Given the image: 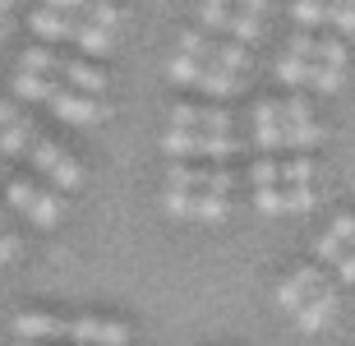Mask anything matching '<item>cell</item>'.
<instances>
[{
	"label": "cell",
	"mask_w": 355,
	"mask_h": 346,
	"mask_svg": "<svg viewBox=\"0 0 355 346\" xmlns=\"http://www.w3.org/2000/svg\"><path fill=\"white\" fill-rule=\"evenodd\" d=\"M55 342H79V346H125L130 328L116 319H60L55 323Z\"/></svg>",
	"instance_id": "1"
},
{
	"label": "cell",
	"mask_w": 355,
	"mask_h": 346,
	"mask_svg": "<svg viewBox=\"0 0 355 346\" xmlns=\"http://www.w3.org/2000/svg\"><path fill=\"white\" fill-rule=\"evenodd\" d=\"M166 189H189V194H231V189H236V171L171 162V171H166Z\"/></svg>",
	"instance_id": "2"
},
{
	"label": "cell",
	"mask_w": 355,
	"mask_h": 346,
	"mask_svg": "<svg viewBox=\"0 0 355 346\" xmlns=\"http://www.w3.org/2000/svg\"><path fill=\"white\" fill-rule=\"evenodd\" d=\"M28 157H33V166H37V171L51 175L60 189H74V185H79V162L65 157V153H60L51 139H42V134H37V139L28 144Z\"/></svg>",
	"instance_id": "3"
},
{
	"label": "cell",
	"mask_w": 355,
	"mask_h": 346,
	"mask_svg": "<svg viewBox=\"0 0 355 346\" xmlns=\"http://www.w3.org/2000/svg\"><path fill=\"white\" fill-rule=\"evenodd\" d=\"M51 107H55V116L69 120V125H102L106 120V107L92 102V97H83V93H55Z\"/></svg>",
	"instance_id": "4"
},
{
	"label": "cell",
	"mask_w": 355,
	"mask_h": 346,
	"mask_svg": "<svg viewBox=\"0 0 355 346\" xmlns=\"http://www.w3.org/2000/svg\"><path fill=\"white\" fill-rule=\"evenodd\" d=\"M332 314H337V291L332 286H318L300 309H295V323H300V333H318V328H328Z\"/></svg>",
	"instance_id": "5"
},
{
	"label": "cell",
	"mask_w": 355,
	"mask_h": 346,
	"mask_svg": "<svg viewBox=\"0 0 355 346\" xmlns=\"http://www.w3.org/2000/svg\"><path fill=\"white\" fill-rule=\"evenodd\" d=\"M318 286H323V273H318V268H300V273H291V277L277 286V305L295 314V309H300Z\"/></svg>",
	"instance_id": "6"
},
{
	"label": "cell",
	"mask_w": 355,
	"mask_h": 346,
	"mask_svg": "<svg viewBox=\"0 0 355 346\" xmlns=\"http://www.w3.org/2000/svg\"><path fill=\"white\" fill-rule=\"evenodd\" d=\"M60 69H65V79L79 88L83 97H97V93H106V74L97 65H88V60H60Z\"/></svg>",
	"instance_id": "7"
},
{
	"label": "cell",
	"mask_w": 355,
	"mask_h": 346,
	"mask_svg": "<svg viewBox=\"0 0 355 346\" xmlns=\"http://www.w3.org/2000/svg\"><path fill=\"white\" fill-rule=\"evenodd\" d=\"M33 33H42V37H51V42H65V37H74V14H60V10H33Z\"/></svg>",
	"instance_id": "8"
},
{
	"label": "cell",
	"mask_w": 355,
	"mask_h": 346,
	"mask_svg": "<svg viewBox=\"0 0 355 346\" xmlns=\"http://www.w3.org/2000/svg\"><path fill=\"white\" fill-rule=\"evenodd\" d=\"M37 139V130L28 125L24 116H14L5 130H0V162H10V157H19V153H28V144Z\"/></svg>",
	"instance_id": "9"
},
{
	"label": "cell",
	"mask_w": 355,
	"mask_h": 346,
	"mask_svg": "<svg viewBox=\"0 0 355 346\" xmlns=\"http://www.w3.org/2000/svg\"><path fill=\"white\" fill-rule=\"evenodd\" d=\"M208 65H217V69H231V74H250V51L240 46V42H217L212 37V55H208Z\"/></svg>",
	"instance_id": "10"
},
{
	"label": "cell",
	"mask_w": 355,
	"mask_h": 346,
	"mask_svg": "<svg viewBox=\"0 0 355 346\" xmlns=\"http://www.w3.org/2000/svg\"><path fill=\"white\" fill-rule=\"evenodd\" d=\"M254 116H259V134H254V139H259V148H263V153L282 148V107H277V102H259V111H254Z\"/></svg>",
	"instance_id": "11"
},
{
	"label": "cell",
	"mask_w": 355,
	"mask_h": 346,
	"mask_svg": "<svg viewBox=\"0 0 355 346\" xmlns=\"http://www.w3.org/2000/svg\"><path fill=\"white\" fill-rule=\"evenodd\" d=\"M198 88L203 93H212V97H231V93H240V83H245V74H231V69H217V65H203L198 69Z\"/></svg>",
	"instance_id": "12"
},
{
	"label": "cell",
	"mask_w": 355,
	"mask_h": 346,
	"mask_svg": "<svg viewBox=\"0 0 355 346\" xmlns=\"http://www.w3.org/2000/svg\"><path fill=\"white\" fill-rule=\"evenodd\" d=\"M14 93L28 97V102H51L60 88H55L51 74H28V69H19V79H14Z\"/></svg>",
	"instance_id": "13"
},
{
	"label": "cell",
	"mask_w": 355,
	"mask_h": 346,
	"mask_svg": "<svg viewBox=\"0 0 355 346\" xmlns=\"http://www.w3.org/2000/svg\"><path fill=\"white\" fill-rule=\"evenodd\" d=\"M74 42H79L88 55H106L111 46H116V33H106V28H97V24H74Z\"/></svg>",
	"instance_id": "14"
},
{
	"label": "cell",
	"mask_w": 355,
	"mask_h": 346,
	"mask_svg": "<svg viewBox=\"0 0 355 346\" xmlns=\"http://www.w3.org/2000/svg\"><path fill=\"white\" fill-rule=\"evenodd\" d=\"M226 213H231V199L226 194H194L189 199V217H198V222H222Z\"/></svg>",
	"instance_id": "15"
},
{
	"label": "cell",
	"mask_w": 355,
	"mask_h": 346,
	"mask_svg": "<svg viewBox=\"0 0 355 346\" xmlns=\"http://www.w3.org/2000/svg\"><path fill=\"white\" fill-rule=\"evenodd\" d=\"M222 33L236 42H254L259 37V14H245V10H226L222 19Z\"/></svg>",
	"instance_id": "16"
},
{
	"label": "cell",
	"mask_w": 355,
	"mask_h": 346,
	"mask_svg": "<svg viewBox=\"0 0 355 346\" xmlns=\"http://www.w3.org/2000/svg\"><path fill=\"white\" fill-rule=\"evenodd\" d=\"M318 139H323V130H318L314 120H304V125H282V144L295 148V153H309Z\"/></svg>",
	"instance_id": "17"
},
{
	"label": "cell",
	"mask_w": 355,
	"mask_h": 346,
	"mask_svg": "<svg viewBox=\"0 0 355 346\" xmlns=\"http://www.w3.org/2000/svg\"><path fill=\"white\" fill-rule=\"evenodd\" d=\"M240 148H245V139H236V134H203L198 157H231V153H240Z\"/></svg>",
	"instance_id": "18"
},
{
	"label": "cell",
	"mask_w": 355,
	"mask_h": 346,
	"mask_svg": "<svg viewBox=\"0 0 355 346\" xmlns=\"http://www.w3.org/2000/svg\"><path fill=\"white\" fill-rule=\"evenodd\" d=\"M24 69L28 74H51L55 79V74H60V55L46 51V46H28L24 51Z\"/></svg>",
	"instance_id": "19"
},
{
	"label": "cell",
	"mask_w": 355,
	"mask_h": 346,
	"mask_svg": "<svg viewBox=\"0 0 355 346\" xmlns=\"http://www.w3.org/2000/svg\"><path fill=\"white\" fill-rule=\"evenodd\" d=\"M83 24H97V28H106V33H116L120 28V10L106 5V0H88V5H83Z\"/></svg>",
	"instance_id": "20"
},
{
	"label": "cell",
	"mask_w": 355,
	"mask_h": 346,
	"mask_svg": "<svg viewBox=\"0 0 355 346\" xmlns=\"http://www.w3.org/2000/svg\"><path fill=\"white\" fill-rule=\"evenodd\" d=\"M314 203H318L314 185H286L282 189V213H309Z\"/></svg>",
	"instance_id": "21"
},
{
	"label": "cell",
	"mask_w": 355,
	"mask_h": 346,
	"mask_svg": "<svg viewBox=\"0 0 355 346\" xmlns=\"http://www.w3.org/2000/svg\"><path fill=\"white\" fill-rule=\"evenodd\" d=\"M28 217H33L37 227H55V222H60V199H55V194H42V189H37V199L28 203Z\"/></svg>",
	"instance_id": "22"
},
{
	"label": "cell",
	"mask_w": 355,
	"mask_h": 346,
	"mask_svg": "<svg viewBox=\"0 0 355 346\" xmlns=\"http://www.w3.org/2000/svg\"><path fill=\"white\" fill-rule=\"evenodd\" d=\"M277 171H282V185H309L318 166H314V162H309V157L300 153V157H291L286 166H277Z\"/></svg>",
	"instance_id": "23"
},
{
	"label": "cell",
	"mask_w": 355,
	"mask_h": 346,
	"mask_svg": "<svg viewBox=\"0 0 355 346\" xmlns=\"http://www.w3.org/2000/svg\"><path fill=\"white\" fill-rule=\"evenodd\" d=\"M304 83H314L318 93H337V88H342V69H332V65H309V79Z\"/></svg>",
	"instance_id": "24"
},
{
	"label": "cell",
	"mask_w": 355,
	"mask_h": 346,
	"mask_svg": "<svg viewBox=\"0 0 355 346\" xmlns=\"http://www.w3.org/2000/svg\"><path fill=\"white\" fill-rule=\"evenodd\" d=\"M314 60H318V65H332V69H346V46L337 37H323L314 46Z\"/></svg>",
	"instance_id": "25"
},
{
	"label": "cell",
	"mask_w": 355,
	"mask_h": 346,
	"mask_svg": "<svg viewBox=\"0 0 355 346\" xmlns=\"http://www.w3.org/2000/svg\"><path fill=\"white\" fill-rule=\"evenodd\" d=\"M295 19H300L304 28L328 24V0H295Z\"/></svg>",
	"instance_id": "26"
},
{
	"label": "cell",
	"mask_w": 355,
	"mask_h": 346,
	"mask_svg": "<svg viewBox=\"0 0 355 346\" xmlns=\"http://www.w3.org/2000/svg\"><path fill=\"white\" fill-rule=\"evenodd\" d=\"M198 69H203V65H198L194 55H184V51H180L171 65H166V74H171L175 83H194V79H198Z\"/></svg>",
	"instance_id": "27"
},
{
	"label": "cell",
	"mask_w": 355,
	"mask_h": 346,
	"mask_svg": "<svg viewBox=\"0 0 355 346\" xmlns=\"http://www.w3.org/2000/svg\"><path fill=\"white\" fill-rule=\"evenodd\" d=\"M309 65H314V60H295V55H286V60L277 65V79L282 83H304L309 79Z\"/></svg>",
	"instance_id": "28"
},
{
	"label": "cell",
	"mask_w": 355,
	"mask_h": 346,
	"mask_svg": "<svg viewBox=\"0 0 355 346\" xmlns=\"http://www.w3.org/2000/svg\"><path fill=\"white\" fill-rule=\"evenodd\" d=\"M304 120H314L309 102H304V97H286V107H282V125H304Z\"/></svg>",
	"instance_id": "29"
},
{
	"label": "cell",
	"mask_w": 355,
	"mask_h": 346,
	"mask_svg": "<svg viewBox=\"0 0 355 346\" xmlns=\"http://www.w3.org/2000/svg\"><path fill=\"white\" fill-rule=\"evenodd\" d=\"M250 175H254V189H268V185H277V180H282V171H277V162H272V157H259Z\"/></svg>",
	"instance_id": "30"
},
{
	"label": "cell",
	"mask_w": 355,
	"mask_h": 346,
	"mask_svg": "<svg viewBox=\"0 0 355 346\" xmlns=\"http://www.w3.org/2000/svg\"><path fill=\"white\" fill-rule=\"evenodd\" d=\"M328 24L342 28V33H355V5H337V0H328Z\"/></svg>",
	"instance_id": "31"
},
{
	"label": "cell",
	"mask_w": 355,
	"mask_h": 346,
	"mask_svg": "<svg viewBox=\"0 0 355 346\" xmlns=\"http://www.w3.org/2000/svg\"><path fill=\"white\" fill-rule=\"evenodd\" d=\"M37 199V185H33V180H10V203L14 208H24L28 213V203Z\"/></svg>",
	"instance_id": "32"
},
{
	"label": "cell",
	"mask_w": 355,
	"mask_h": 346,
	"mask_svg": "<svg viewBox=\"0 0 355 346\" xmlns=\"http://www.w3.org/2000/svg\"><path fill=\"white\" fill-rule=\"evenodd\" d=\"M342 240H332V236H318L314 240V254H318V263H337V259H342Z\"/></svg>",
	"instance_id": "33"
},
{
	"label": "cell",
	"mask_w": 355,
	"mask_h": 346,
	"mask_svg": "<svg viewBox=\"0 0 355 346\" xmlns=\"http://www.w3.org/2000/svg\"><path fill=\"white\" fill-rule=\"evenodd\" d=\"M254 203H259V213H282V189L277 185H268V189H254Z\"/></svg>",
	"instance_id": "34"
},
{
	"label": "cell",
	"mask_w": 355,
	"mask_h": 346,
	"mask_svg": "<svg viewBox=\"0 0 355 346\" xmlns=\"http://www.w3.org/2000/svg\"><path fill=\"white\" fill-rule=\"evenodd\" d=\"M189 199H194V194H189V189H166V213L171 217H189Z\"/></svg>",
	"instance_id": "35"
},
{
	"label": "cell",
	"mask_w": 355,
	"mask_h": 346,
	"mask_svg": "<svg viewBox=\"0 0 355 346\" xmlns=\"http://www.w3.org/2000/svg\"><path fill=\"white\" fill-rule=\"evenodd\" d=\"M314 46H318V42L309 37V33H295V37H291V51H286V55H295V60H314Z\"/></svg>",
	"instance_id": "36"
},
{
	"label": "cell",
	"mask_w": 355,
	"mask_h": 346,
	"mask_svg": "<svg viewBox=\"0 0 355 346\" xmlns=\"http://www.w3.org/2000/svg\"><path fill=\"white\" fill-rule=\"evenodd\" d=\"M328 236H332V240H342V245H351V240H355V217H351V213H342L337 222H332Z\"/></svg>",
	"instance_id": "37"
},
{
	"label": "cell",
	"mask_w": 355,
	"mask_h": 346,
	"mask_svg": "<svg viewBox=\"0 0 355 346\" xmlns=\"http://www.w3.org/2000/svg\"><path fill=\"white\" fill-rule=\"evenodd\" d=\"M14 254H19V236H10V231H0V263H10Z\"/></svg>",
	"instance_id": "38"
},
{
	"label": "cell",
	"mask_w": 355,
	"mask_h": 346,
	"mask_svg": "<svg viewBox=\"0 0 355 346\" xmlns=\"http://www.w3.org/2000/svg\"><path fill=\"white\" fill-rule=\"evenodd\" d=\"M88 0H46V10H60V14H83Z\"/></svg>",
	"instance_id": "39"
},
{
	"label": "cell",
	"mask_w": 355,
	"mask_h": 346,
	"mask_svg": "<svg viewBox=\"0 0 355 346\" xmlns=\"http://www.w3.org/2000/svg\"><path fill=\"white\" fill-rule=\"evenodd\" d=\"M337 268H342V282H355V250H342Z\"/></svg>",
	"instance_id": "40"
},
{
	"label": "cell",
	"mask_w": 355,
	"mask_h": 346,
	"mask_svg": "<svg viewBox=\"0 0 355 346\" xmlns=\"http://www.w3.org/2000/svg\"><path fill=\"white\" fill-rule=\"evenodd\" d=\"M231 10H245V14H263L268 0H231Z\"/></svg>",
	"instance_id": "41"
},
{
	"label": "cell",
	"mask_w": 355,
	"mask_h": 346,
	"mask_svg": "<svg viewBox=\"0 0 355 346\" xmlns=\"http://www.w3.org/2000/svg\"><path fill=\"white\" fill-rule=\"evenodd\" d=\"M14 116H19V111H14V102H0V130H5Z\"/></svg>",
	"instance_id": "42"
},
{
	"label": "cell",
	"mask_w": 355,
	"mask_h": 346,
	"mask_svg": "<svg viewBox=\"0 0 355 346\" xmlns=\"http://www.w3.org/2000/svg\"><path fill=\"white\" fill-rule=\"evenodd\" d=\"M14 10V0H0V14H10Z\"/></svg>",
	"instance_id": "43"
},
{
	"label": "cell",
	"mask_w": 355,
	"mask_h": 346,
	"mask_svg": "<svg viewBox=\"0 0 355 346\" xmlns=\"http://www.w3.org/2000/svg\"><path fill=\"white\" fill-rule=\"evenodd\" d=\"M208 5H231V0H208Z\"/></svg>",
	"instance_id": "44"
},
{
	"label": "cell",
	"mask_w": 355,
	"mask_h": 346,
	"mask_svg": "<svg viewBox=\"0 0 355 346\" xmlns=\"http://www.w3.org/2000/svg\"><path fill=\"white\" fill-rule=\"evenodd\" d=\"M24 346H46V342H24Z\"/></svg>",
	"instance_id": "45"
},
{
	"label": "cell",
	"mask_w": 355,
	"mask_h": 346,
	"mask_svg": "<svg viewBox=\"0 0 355 346\" xmlns=\"http://www.w3.org/2000/svg\"><path fill=\"white\" fill-rule=\"evenodd\" d=\"M337 5H355V0H337Z\"/></svg>",
	"instance_id": "46"
},
{
	"label": "cell",
	"mask_w": 355,
	"mask_h": 346,
	"mask_svg": "<svg viewBox=\"0 0 355 346\" xmlns=\"http://www.w3.org/2000/svg\"><path fill=\"white\" fill-rule=\"evenodd\" d=\"M0 222H5V208H0Z\"/></svg>",
	"instance_id": "47"
},
{
	"label": "cell",
	"mask_w": 355,
	"mask_h": 346,
	"mask_svg": "<svg viewBox=\"0 0 355 346\" xmlns=\"http://www.w3.org/2000/svg\"><path fill=\"white\" fill-rule=\"evenodd\" d=\"M0 171H5V162H0Z\"/></svg>",
	"instance_id": "48"
},
{
	"label": "cell",
	"mask_w": 355,
	"mask_h": 346,
	"mask_svg": "<svg viewBox=\"0 0 355 346\" xmlns=\"http://www.w3.org/2000/svg\"><path fill=\"white\" fill-rule=\"evenodd\" d=\"M0 33H5V24H0Z\"/></svg>",
	"instance_id": "49"
}]
</instances>
